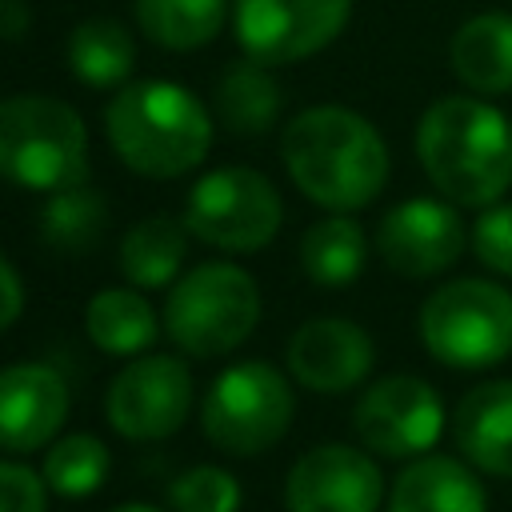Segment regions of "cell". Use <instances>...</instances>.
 <instances>
[{"label":"cell","mask_w":512,"mask_h":512,"mask_svg":"<svg viewBox=\"0 0 512 512\" xmlns=\"http://www.w3.org/2000/svg\"><path fill=\"white\" fill-rule=\"evenodd\" d=\"M68 68L84 88H124L136 68V44L128 28L112 16H88L72 28L64 44Z\"/></svg>","instance_id":"7402d4cb"},{"label":"cell","mask_w":512,"mask_h":512,"mask_svg":"<svg viewBox=\"0 0 512 512\" xmlns=\"http://www.w3.org/2000/svg\"><path fill=\"white\" fill-rule=\"evenodd\" d=\"M112 512H164V508H156V504H120Z\"/></svg>","instance_id":"1f68e13d"},{"label":"cell","mask_w":512,"mask_h":512,"mask_svg":"<svg viewBox=\"0 0 512 512\" xmlns=\"http://www.w3.org/2000/svg\"><path fill=\"white\" fill-rule=\"evenodd\" d=\"M184 228L220 252H256L276 240L284 224V200L276 184L244 164L204 172L184 200Z\"/></svg>","instance_id":"ba28073f"},{"label":"cell","mask_w":512,"mask_h":512,"mask_svg":"<svg viewBox=\"0 0 512 512\" xmlns=\"http://www.w3.org/2000/svg\"><path fill=\"white\" fill-rule=\"evenodd\" d=\"M104 228H108V200L88 180L48 192L40 208V236L56 252H84L104 236Z\"/></svg>","instance_id":"d4e9b609"},{"label":"cell","mask_w":512,"mask_h":512,"mask_svg":"<svg viewBox=\"0 0 512 512\" xmlns=\"http://www.w3.org/2000/svg\"><path fill=\"white\" fill-rule=\"evenodd\" d=\"M168 504L176 512H236L240 480L220 464H196L168 484Z\"/></svg>","instance_id":"4316f807"},{"label":"cell","mask_w":512,"mask_h":512,"mask_svg":"<svg viewBox=\"0 0 512 512\" xmlns=\"http://www.w3.org/2000/svg\"><path fill=\"white\" fill-rule=\"evenodd\" d=\"M24 312V280L12 268V260L0 252V332H8Z\"/></svg>","instance_id":"f546056e"},{"label":"cell","mask_w":512,"mask_h":512,"mask_svg":"<svg viewBox=\"0 0 512 512\" xmlns=\"http://www.w3.org/2000/svg\"><path fill=\"white\" fill-rule=\"evenodd\" d=\"M356 440L388 460H416L428 456L444 432V400L420 376H384L368 384L352 408Z\"/></svg>","instance_id":"30bf717a"},{"label":"cell","mask_w":512,"mask_h":512,"mask_svg":"<svg viewBox=\"0 0 512 512\" xmlns=\"http://www.w3.org/2000/svg\"><path fill=\"white\" fill-rule=\"evenodd\" d=\"M72 396L52 364L20 360L0 368V448L36 452L52 444L68 420Z\"/></svg>","instance_id":"9a60e30c"},{"label":"cell","mask_w":512,"mask_h":512,"mask_svg":"<svg viewBox=\"0 0 512 512\" xmlns=\"http://www.w3.org/2000/svg\"><path fill=\"white\" fill-rule=\"evenodd\" d=\"M352 16V0H232V32L256 64H296L328 48Z\"/></svg>","instance_id":"9c48e42d"},{"label":"cell","mask_w":512,"mask_h":512,"mask_svg":"<svg viewBox=\"0 0 512 512\" xmlns=\"http://www.w3.org/2000/svg\"><path fill=\"white\" fill-rule=\"evenodd\" d=\"M164 332L192 356L212 360L236 352L260 324V288L248 268L232 260L192 264L164 296Z\"/></svg>","instance_id":"5b68a950"},{"label":"cell","mask_w":512,"mask_h":512,"mask_svg":"<svg viewBox=\"0 0 512 512\" xmlns=\"http://www.w3.org/2000/svg\"><path fill=\"white\" fill-rule=\"evenodd\" d=\"M224 20H232V0H136V28L168 52L212 44Z\"/></svg>","instance_id":"cb8c5ba5"},{"label":"cell","mask_w":512,"mask_h":512,"mask_svg":"<svg viewBox=\"0 0 512 512\" xmlns=\"http://www.w3.org/2000/svg\"><path fill=\"white\" fill-rule=\"evenodd\" d=\"M108 468H112V456H108V444L100 436L68 432V436H56L48 444L40 476H44L48 492H56L64 500H88L92 492L104 488Z\"/></svg>","instance_id":"484cf974"},{"label":"cell","mask_w":512,"mask_h":512,"mask_svg":"<svg viewBox=\"0 0 512 512\" xmlns=\"http://www.w3.org/2000/svg\"><path fill=\"white\" fill-rule=\"evenodd\" d=\"M464 252V224L456 204L412 196L384 212L376 224V256L408 280H428L448 272Z\"/></svg>","instance_id":"7c38bea8"},{"label":"cell","mask_w":512,"mask_h":512,"mask_svg":"<svg viewBox=\"0 0 512 512\" xmlns=\"http://www.w3.org/2000/svg\"><path fill=\"white\" fill-rule=\"evenodd\" d=\"M0 180L24 192H60L88 180V128L80 112L48 92L4 96Z\"/></svg>","instance_id":"277c9868"},{"label":"cell","mask_w":512,"mask_h":512,"mask_svg":"<svg viewBox=\"0 0 512 512\" xmlns=\"http://www.w3.org/2000/svg\"><path fill=\"white\" fill-rule=\"evenodd\" d=\"M380 500H384L380 464L352 444L308 448L284 480L288 512H376Z\"/></svg>","instance_id":"4fadbf2b"},{"label":"cell","mask_w":512,"mask_h":512,"mask_svg":"<svg viewBox=\"0 0 512 512\" xmlns=\"http://www.w3.org/2000/svg\"><path fill=\"white\" fill-rule=\"evenodd\" d=\"M192 412V372L180 356H132L104 392V416L124 440H164Z\"/></svg>","instance_id":"8fae6325"},{"label":"cell","mask_w":512,"mask_h":512,"mask_svg":"<svg viewBox=\"0 0 512 512\" xmlns=\"http://www.w3.org/2000/svg\"><path fill=\"white\" fill-rule=\"evenodd\" d=\"M364 260H368V236L344 212L316 220L300 236V268L316 288H348L364 272Z\"/></svg>","instance_id":"603a6c76"},{"label":"cell","mask_w":512,"mask_h":512,"mask_svg":"<svg viewBox=\"0 0 512 512\" xmlns=\"http://www.w3.org/2000/svg\"><path fill=\"white\" fill-rule=\"evenodd\" d=\"M296 416L292 384L268 360L228 364L204 392L200 428L228 456H256L284 440Z\"/></svg>","instance_id":"52a82bcc"},{"label":"cell","mask_w":512,"mask_h":512,"mask_svg":"<svg viewBox=\"0 0 512 512\" xmlns=\"http://www.w3.org/2000/svg\"><path fill=\"white\" fill-rule=\"evenodd\" d=\"M28 4L24 0H0V40H20L28 32Z\"/></svg>","instance_id":"4dcf8cb0"},{"label":"cell","mask_w":512,"mask_h":512,"mask_svg":"<svg viewBox=\"0 0 512 512\" xmlns=\"http://www.w3.org/2000/svg\"><path fill=\"white\" fill-rule=\"evenodd\" d=\"M452 440L488 476H512V380L468 388L452 412Z\"/></svg>","instance_id":"2e32d148"},{"label":"cell","mask_w":512,"mask_h":512,"mask_svg":"<svg viewBox=\"0 0 512 512\" xmlns=\"http://www.w3.org/2000/svg\"><path fill=\"white\" fill-rule=\"evenodd\" d=\"M160 328L164 316L152 308V300L140 288H100L84 304V332L108 356L132 360L152 352Z\"/></svg>","instance_id":"d6986e66"},{"label":"cell","mask_w":512,"mask_h":512,"mask_svg":"<svg viewBox=\"0 0 512 512\" xmlns=\"http://www.w3.org/2000/svg\"><path fill=\"white\" fill-rule=\"evenodd\" d=\"M420 344L432 360L480 372L512 356V292L496 280L464 276L440 284L420 304Z\"/></svg>","instance_id":"8992f818"},{"label":"cell","mask_w":512,"mask_h":512,"mask_svg":"<svg viewBox=\"0 0 512 512\" xmlns=\"http://www.w3.org/2000/svg\"><path fill=\"white\" fill-rule=\"evenodd\" d=\"M388 512H488L484 484L456 456H416L388 492Z\"/></svg>","instance_id":"e0dca14e"},{"label":"cell","mask_w":512,"mask_h":512,"mask_svg":"<svg viewBox=\"0 0 512 512\" xmlns=\"http://www.w3.org/2000/svg\"><path fill=\"white\" fill-rule=\"evenodd\" d=\"M288 180L328 212L368 208L388 184V144L372 120L340 104L296 112L280 132Z\"/></svg>","instance_id":"6da1fadb"},{"label":"cell","mask_w":512,"mask_h":512,"mask_svg":"<svg viewBox=\"0 0 512 512\" xmlns=\"http://www.w3.org/2000/svg\"><path fill=\"white\" fill-rule=\"evenodd\" d=\"M372 336L344 316H312L288 340V372L308 392H348L372 372Z\"/></svg>","instance_id":"5bb4252c"},{"label":"cell","mask_w":512,"mask_h":512,"mask_svg":"<svg viewBox=\"0 0 512 512\" xmlns=\"http://www.w3.org/2000/svg\"><path fill=\"white\" fill-rule=\"evenodd\" d=\"M472 252L488 272L512 276V204L480 208L472 224Z\"/></svg>","instance_id":"83f0119b"},{"label":"cell","mask_w":512,"mask_h":512,"mask_svg":"<svg viewBox=\"0 0 512 512\" xmlns=\"http://www.w3.org/2000/svg\"><path fill=\"white\" fill-rule=\"evenodd\" d=\"M416 160L460 208H488L512 188V120L480 96H440L416 124Z\"/></svg>","instance_id":"7a4b0ae2"},{"label":"cell","mask_w":512,"mask_h":512,"mask_svg":"<svg viewBox=\"0 0 512 512\" xmlns=\"http://www.w3.org/2000/svg\"><path fill=\"white\" fill-rule=\"evenodd\" d=\"M0 512H48V484L16 460H0Z\"/></svg>","instance_id":"f1b7e54d"},{"label":"cell","mask_w":512,"mask_h":512,"mask_svg":"<svg viewBox=\"0 0 512 512\" xmlns=\"http://www.w3.org/2000/svg\"><path fill=\"white\" fill-rule=\"evenodd\" d=\"M280 84L268 72V64L236 60L216 80V120L232 136H264L280 120Z\"/></svg>","instance_id":"ffe728a7"},{"label":"cell","mask_w":512,"mask_h":512,"mask_svg":"<svg viewBox=\"0 0 512 512\" xmlns=\"http://www.w3.org/2000/svg\"><path fill=\"white\" fill-rule=\"evenodd\" d=\"M212 112L176 80H132L104 108V136L124 168L148 180H176L204 164Z\"/></svg>","instance_id":"3957f363"},{"label":"cell","mask_w":512,"mask_h":512,"mask_svg":"<svg viewBox=\"0 0 512 512\" xmlns=\"http://www.w3.org/2000/svg\"><path fill=\"white\" fill-rule=\"evenodd\" d=\"M448 60L468 92H512V12H480L464 20L448 44Z\"/></svg>","instance_id":"ac0fdd59"},{"label":"cell","mask_w":512,"mask_h":512,"mask_svg":"<svg viewBox=\"0 0 512 512\" xmlns=\"http://www.w3.org/2000/svg\"><path fill=\"white\" fill-rule=\"evenodd\" d=\"M188 228L172 216H144L120 240V272L132 288H172L184 272Z\"/></svg>","instance_id":"44dd1931"}]
</instances>
